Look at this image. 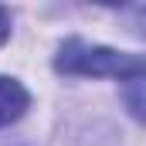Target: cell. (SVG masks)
<instances>
[{
	"label": "cell",
	"instance_id": "1",
	"mask_svg": "<svg viewBox=\"0 0 146 146\" xmlns=\"http://www.w3.org/2000/svg\"><path fill=\"white\" fill-rule=\"evenodd\" d=\"M54 68L61 75H92V78L129 82V78L146 75V54L115 51L106 44H88L82 37H68L54 54Z\"/></svg>",
	"mask_w": 146,
	"mask_h": 146
},
{
	"label": "cell",
	"instance_id": "2",
	"mask_svg": "<svg viewBox=\"0 0 146 146\" xmlns=\"http://www.w3.org/2000/svg\"><path fill=\"white\" fill-rule=\"evenodd\" d=\"M27 106H31L27 88H24L17 78L0 75V129L10 126V122H17V119L27 112Z\"/></svg>",
	"mask_w": 146,
	"mask_h": 146
},
{
	"label": "cell",
	"instance_id": "3",
	"mask_svg": "<svg viewBox=\"0 0 146 146\" xmlns=\"http://www.w3.org/2000/svg\"><path fill=\"white\" fill-rule=\"evenodd\" d=\"M122 99H126V109L133 112V119L146 122V75L129 78V82L122 85Z\"/></svg>",
	"mask_w": 146,
	"mask_h": 146
},
{
	"label": "cell",
	"instance_id": "4",
	"mask_svg": "<svg viewBox=\"0 0 146 146\" xmlns=\"http://www.w3.org/2000/svg\"><path fill=\"white\" fill-rule=\"evenodd\" d=\"M7 37H10V14L0 7V44H3Z\"/></svg>",
	"mask_w": 146,
	"mask_h": 146
}]
</instances>
